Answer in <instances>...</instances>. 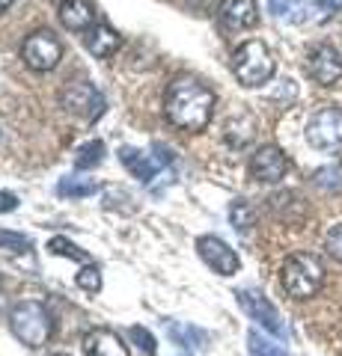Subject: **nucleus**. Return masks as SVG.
Instances as JSON below:
<instances>
[{
	"label": "nucleus",
	"instance_id": "f257e3e1",
	"mask_svg": "<svg viewBox=\"0 0 342 356\" xmlns=\"http://www.w3.org/2000/svg\"><path fill=\"white\" fill-rule=\"evenodd\" d=\"M164 113L176 128L203 131L215 113V92L196 77H176L164 98Z\"/></svg>",
	"mask_w": 342,
	"mask_h": 356
},
{
	"label": "nucleus",
	"instance_id": "f03ea898",
	"mask_svg": "<svg viewBox=\"0 0 342 356\" xmlns=\"http://www.w3.org/2000/svg\"><path fill=\"white\" fill-rule=\"evenodd\" d=\"M283 291L295 300H310L325 285V264L313 252H292L280 270Z\"/></svg>",
	"mask_w": 342,
	"mask_h": 356
},
{
	"label": "nucleus",
	"instance_id": "7ed1b4c3",
	"mask_svg": "<svg viewBox=\"0 0 342 356\" xmlns=\"http://www.w3.org/2000/svg\"><path fill=\"white\" fill-rule=\"evenodd\" d=\"M9 327H13L18 341H24L27 348H42L51 336V315L36 300H21L9 312Z\"/></svg>",
	"mask_w": 342,
	"mask_h": 356
},
{
	"label": "nucleus",
	"instance_id": "20e7f679",
	"mask_svg": "<svg viewBox=\"0 0 342 356\" xmlns=\"http://www.w3.org/2000/svg\"><path fill=\"white\" fill-rule=\"evenodd\" d=\"M233 72L241 86H262L274 74V57L265 48V42L250 39L233 54Z\"/></svg>",
	"mask_w": 342,
	"mask_h": 356
},
{
	"label": "nucleus",
	"instance_id": "39448f33",
	"mask_svg": "<svg viewBox=\"0 0 342 356\" xmlns=\"http://www.w3.org/2000/svg\"><path fill=\"white\" fill-rule=\"evenodd\" d=\"M306 143L318 152H339L342 149V110L339 107H318L306 122Z\"/></svg>",
	"mask_w": 342,
	"mask_h": 356
},
{
	"label": "nucleus",
	"instance_id": "423d86ee",
	"mask_svg": "<svg viewBox=\"0 0 342 356\" xmlns=\"http://www.w3.org/2000/svg\"><path fill=\"white\" fill-rule=\"evenodd\" d=\"M21 60H24V65L33 72H51V69H57L63 60V42L54 36L51 30L30 33L24 44H21Z\"/></svg>",
	"mask_w": 342,
	"mask_h": 356
},
{
	"label": "nucleus",
	"instance_id": "0eeeda50",
	"mask_svg": "<svg viewBox=\"0 0 342 356\" xmlns=\"http://www.w3.org/2000/svg\"><path fill=\"white\" fill-rule=\"evenodd\" d=\"M238 297V306L247 312V318L250 321H256V324L262 330H268L271 336H286V324H283V318H280V312L274 309V303L265 294L259 291H253V288H241V291L235 294Z\"/></svg>",
	"mask_w": 342,
	"mask_h": 356
},
{
	"label": "nucleus",
	"instance_id": "6e6552de",
	"mask_svg": "<svg viewBox=\"0 0 342 356\" xmlns=\"http://www.w3.org/2000/svg\"><path fill=\"white\" fill-rule=\"evenodd\" d=\"M289 172V158L277 146H259L250 154V175L262 184H277Z\"/></svg>",
	"mask_w": 342,
	"mask_h": 356
},
{
	"label": "nucleus",
	"instance_id": "1a4fd4ad",
	"mask_svg": "<svg viewBox=\"0 0 342 356\" xmlns=\"http://www.w3.org/2000/svg\"><path fill=\"white\" fill-rule=\"evenodd\" d=\"M306 72L316 83L322 86H334L336 81H342V57L334 44H316L306 57Z\"/></svg>",
	"mask_w": 342,
	"mask_h": 356
},
{
	"label": "nucleus",
	"instance_id": "9d476101",
	"mask_svg": "<svg viewBox=\"0 0 342 356\" xmlns=\"http://www.w3.org/2000/svg\"><path fill=\"white\" fill-rule=\"evenodd\" d=\"M196 252H200V259L220 276H233L241 267L235 250L229 247V243H224L220 238H215V235H203L200 241H196Z\"/></svg>",
	"mask_w": 342,
	"mask_h": 356
},
{
	"label": "nucleus",
	"instance_id": "9b49d317",
	"mask_svg": "<svg viewBox=\"0 0 342 356\" xmlns=\"http://www.w3.org/2000/svg\"><path fill=\"white\" fill-rule=\"evenodd\" d=\"M217 21L224 30H250L259 24V3L256 0H224L217 9Z\"/></svg>",
	"mask_w": 342,
	"mask_h": 356
},
{
	"label": "nucleus",
	"instance_id": "f8f14e48",
	"mask_svg": "<svg viewBox=\"0 0 342 356\" xmlns=\"http://www.w3.org/2000/svg\"><path fill=\"white\" fill-rule=\"evenodd\" d=\"M63 107L84 119H95L102 113V95H98L90 83H72L63 92Z\"/></svg>",
	"mask_w": 342,
	"mask_h": 356
},
{
	"label": "nucleus",
	"instance_id": "ddd939ff",
	"mask_svg": "<svg viewBox=\"0 0 342 356\" xmlns=\"http://www.w3.org/2000/svg\"><path fill=\"white\" fill-rule=\"evenodd\" d=\"M60 21L65 30H90L93 21H95V13H93V3L90 0H63L60 3Z\"/></svg>",
	"mask_w": 342,
	"mask_h": 356
},
{
	"label": "nucleus",
	"instance_id": "4468645a",
	"mask_svg": "<svg viewBox=\"0 0 342 356\" xmlns=\"http://www.w3.org/2000/svg\"><path fill=\"white\" fill-rule=\"evenodd\" d=\"M84 350H86V356H128V348L119 341L116 332H110V330L86 332Z\"/></svg>",
	"mask_w": 342,
	"mask_h": 356
},
{
	"label": "nucleus",
	"instance_id": "2eb2a0df",
	"mask_svg": "<svg viewBox=\"0 0 342 356\" xmlns=\"http://www.w3.org/2000/svg\"><path fill=\"white\" fill-rule=\"evenodd\" d=\"M119 48V36L116 30H110L107 24H95L90 33H86V51L93 54V57H110Z\"/></svg>",
	"mask_w": 342,
	"mask_h": 356
},
{
	"label": "nucleus",
	"instance_id": "dca6fc26",
	"mask_svg": "<svg viewBox=\"0 0 342 356\" xmlns=\"http://www.w3.org/2000/svg\"><path fill=\"white\" fill-rule=\"evenodd\" d=\"M224 134H226V143H233L235 149L247 146L253 140V134H256V119L247 116V113H238L224 125Z\"/></svg>",
	"mask_w": 342,
	"mask_h": 356
},
{
	"label": "nucleus",
	"instance_id": "f3484780",
	"mask_svg": "<svg viewBox=\"0 0 342 356\" xmlns=\"http://www.w3.org/2000/svg\"><path fill=\"white\" fill-rule=\"evenodd\" d=\"M119 161L125 163V170L131 175H137L143 184L152 181V175H155V163H149V158L143 152H134V149H123L119 152Z\"/></svg>",
	"mask_w": 342,
	"mask_h": 356
},
{
	"label": "nucleus",
	"instance_id": "a211bd4d",
	"mask_svg": "<svg viewBox=\"0 0 342 356\" xmlns=\"http://www.w3.org/2000/svg\"><path fill=\"white\" fill-rule=\"evenodd\" d=\"M313 184L325 193H342V163H327L313 172Z\"/></svg>",
	"mask_w": 342,
	"mask_h": 356
},
{
	"label": "nucleus",
	"instance_id": "6ab92c4d",
	"mask_svg": "<svg viewBox=\"0 0 342 356\" xmlns=\"http://www.w3.org/2000/svg\"><path fill=\"white\" fill-rule=\"evenodd\" d=\"M57 191L63 196H69V199H84V196H90V193L98 191V181H95V178H78V175H75V178H63Z\"/></svg>",
	"mask_w": 342,
	"mask_h": 356
},
{
	"label": "nucleus",
	"instance_id": "aec40b11",
	"mask_svg": "<svg viewBox=\"0 0 342 356\" xmlns=\"http://www.w3.org/2000/svg\"><path fill=\"white\" fill-rule=\"evenodd\" d=\"M271 13L277 18H289V21H304L306 18V0H268Z\"/></svg>",
	"mask_w": 342,
	"mask_h": 356
},
{
	"label": "nucleus",
	"instance_id": "412c9836",
	"mask_svg": "<svg viewBox=\"0 0 342 356\" xmlns=\"http://www.w3.org/2000/svg\"><path fill=\"white\" fill-rule=\"evenodd\" d=\"M247 344H250V356H289L283 344H277V341H271V339L259 336L256 330H250V332H247Z\"/></svg>",
	"mask_w": 342,
	"mask_h": 356
},
{
	"label": "nucleus",
	"instance_id": "4be33fe9",
	"mask_svg": "<svg viewBox=\"0 0 342 356\" xmlns=\"http://www.w3.org/2000/svg\"><path fill=\"white\" fill-rule=\"evenodd\" d=\"M229 217H233V226L238 232H250V226L256 222V214H253V208L244 202V199L233 202V208H229Z\"/></svg>",
	"mask_w": 342,
	"mask_h": 356
},
{
	"label": "nucleus",
	"instance_id": "5701e85b",
	"mask_svg": "<svg viewBox=\"0 0 342 356\" xmlns=\"http://www.w3.org/2000/svg\"><path fill=\"white\" fill-rule=\"evenodd\" d=\"M170 336L176 344H182V348H196V341H205V336L200 330H194V327H182V324H170Z\"/></svg>",
	"mask_w": 342,
	"mask_h": 356
},
{
	"label": "nucleus",
	"instance_id": "b1692460",
	"mask_svg": "<svg viewBox=\"0 0 342 356\" xmlns=\"http://www.w3.org/2000/svg\"><path fill=\"white\" fill-rule=\"evenodd\" d=\"M102 152H104V146L98 140H93V143H86V146H81V152H78V170H90V166H95L98 161H102Z\"/></svg>",
	"mask_w": 342,
	"mask_h": 356
},
{
	"label": "nucleus",
	"instance_id": "393cba45",
	"mask_svg": "<svg viewBox=\"0 0 342 356\" xmlns=\"http://www.w3.org/2000/svg\"><path fill=\"white\" fill-rule=\"evenodd\" d=\"M78 285L84 288V291H90V294L102 291V273H98V267H95V264L81 267V273H78Z\"/></svg>",
	"mask_w": 342,
	"mask_h": 356
},
{
	"label": "nucleus",
	"instance_id": "a878e982",
	"mask_svg": "<svg viewBox=\"0 0 342 356\" xmlns=\"http://www.w3.org/2000/svg\"><path fill=\"white\" fill-rule=\"evenodd\" d=\"M325 250L330 259H336L342 264V222L334 229H327V235H325Z\"/></svg>",
	"mask_w": 342,
	"mask_h": 356
},
{
	"label": "nucleus",
	"instance_id": "bb28decb",
	"mask_svg": "<svg viewBox=\"0 0 342 356\" xmlns=\"http://www.w3.org/2000/svg\"><path fill=\"white\" fill-rule=\"evenodd\" d=\"M30 247V241L24 235H15V232H6L0 229V250H9V252H24Z\"/></svg>",
	"mask_w": 342,
	"mask_h": 356
},
{
	"label": "nucleus",
	"instance_id": "cd10ccee",
	"mask_svg": "<svg viewBox=\"0 0 342 356\" xmlns=\"http://www.w3.org/2000/svg\"><path fill=\"white\" fill-rule=\"evenodd\" d=\"M51 252L54 255H65V259H75V261H84L86 259V255L78 247H75L72 241H65V238H54L51 241Z\"/></svg>",
	"mask_w": 342,
	"mask_h": 356
},
{
	"label": "nucleus",
	"instance_id": "c85d7f7f",
	"mask_svg": "<svg viewBox=\"0 0 342 356\" xmlns=\"http://www.w3.org/2000/svg\"><path fill=\"white\" fill-rule=\"evenodd\" d=\"M131 339H134V341L140 344V350H143V353H149V356L158 350V348H155L158 341H155V336H152L146 327H131Z\"/></svg>",
	"mask_w": 342,
	"mask_h": 356
},
{
	"label": "nucleus",
	"instance_id": "c756f323",
	"mask_svg": "<svg viewBox=\"0 0 342 356\" xmlns=\"http://www.w3.org/2000/svg\"><path fill=\"white\" fill-rule=\"evenodd\" d=\"M15 208H18V196L0 193V214H6V211H15Z\"/></svg>",
	"mask_w": 342,
	"mask_h": 356
},
{
	"label": "nucleus",
	"instance_id": "7c9ffc66",
	"mask_svg": "<svg viewBox=\"0 0 342 356\" xmlns=\"http://www.w3.org/2000/svg\"><path fill=\"white\" fill-rule=\"evenodd\" d=\"M318 3H322L327 13H339V9H342V0H318Z\"/></svg>",
	"mask_w": 342,
	"mask_h": 356
},
{
	"label": "nucleus",
	"instance_id": "2f4dec72",
	"mask_svg": "<svg viewBox=\"0 0 342 356\" xmlns=\"http://www.w3.org/2000/svg\"><path fill=\"white\" fill-rule=\"evenodd\" d=\"M13 3H15V0H0V13H3V9H9Z\"/></svg>",
	"mask_w": 342,
	"mask_h": 356
},
{
	"label": "nucleus",
	"instance_id": "473e14b6",
	"mask_svg": "<svg viewBox=\"0 0 342 356\" xmlns=\"http://www.w3.org/2000/svg\"><path fill=\"white\" fill-rule=\"evenodd\" d=\"M54 356H69V353H54Z\"/></svg>",
	"mask_w": 342,
	"mask_h": 356
}]
</instances>
